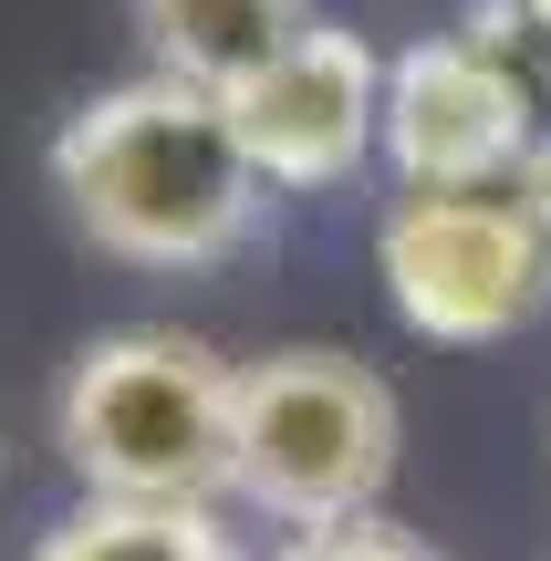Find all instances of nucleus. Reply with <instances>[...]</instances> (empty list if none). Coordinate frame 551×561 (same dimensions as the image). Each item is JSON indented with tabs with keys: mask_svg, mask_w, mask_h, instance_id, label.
<instances>
[{
	"mask_svg": "<svg viewBox=\"0 0 551 561\" xmlns=\"http://www.w3.org/2000/svg\"><path fill=\"white\" fill-rule=\"evenodd\" d=\"M125 32H136L146 73H177V83H250L291 32H312V0H125Z\"/></svg>",
	"mask_w": 551,
	"mask_h": 561,
	"instance_id": "0eeeda50",
	"label": "nucleus"
},
{
	"mask_svg": "<svg viewBox=\"0 0 551 561\" xmlns=\"http://www.w3.org/2000/svg\"><path fill=\"white\" fill-rule=\"evenodd\" d=\"M531 21L520 0H479L458 32H427L386 53V146L395 187H510L541 136V83H531Z\"/></svg>",
	"mask_w": 551,
	"mask_h": 561,
	"instance_id": "20e7f679",
	"label": "nucleus"
},
{
	"mask_svg": "<svg viewBox=\"0 0 551 561\" xmlns=\"http://www.w3.org/2000/svg\"><path fill=\"white\" fill-rule=\"evenodd\" d=\"M219 104H229V125H240V146H250L271 198H323V187L365 178L375 146H386V53L354 21L312 11V32H291Z\"/></svg>",
	"mask_w": 551,
	"mask_h": 561,
	"instance_id": "423d86ee",
	"label": "nucleus"
},
{
	"mask_svg": "<svg viewBox=\"0 0 551 561\" xmlns=\"http://www.w3.org/2000/svg\"><path fill=\"white\" fill-rule=\"evenodd\" d=\"M240 354L177 322H115L73 343L53 385V458L83 500H229Z\"/></svg>",
	"mask_w": 551,
	"mask_h": 561,
	"instance_id": "f03ea898",
	"label": "nucleus"
},
{
	"mask_svg": "<svg viewBox=\"0 0 551 561\" xmlns=\"http://www.w3.org/2000/svg\"><path fill=\"white\" fill-rule=\"evenodd\" d=\"M510 198H520V208H531V229H541V240H551V125H541V136H531V157H520V178H510Z\"/></svg>",
	"mask_w": 551,
	"mask_h": 561,
	"instance_id": "9d476101",
	"label": "nucleus"
},
{
	"mask_svg": "<svg viewBox=\"0 0 551 561\" xmlns=\"http://www.w3.org/2000/svg\"><path fill=\"white\" fill-rule=\"evenodd\" d=\"M53 198L73 240L115 271H219L261 229V167L208 83L125 73L83 94L53 136Z\"/></svg>",
	"mask_w": 551,
	"mask_h": 561,
	"instance_id": "f257e3e1",
	"label": "nucleus"
},
{
	"mask_svg": "<svg viewBox=\"0 0 551 561\" xmlns=\"http://www.w3.org/2000/svg\"><path fill=\"white\" fill-rule=\"evenodd\" d=\"M520 21H531V32L551 42V0H520Z\"/></svg>",
	"mask_w": 551,
	"mask_h": 561,
	"instance_id": "9b49d317",
	"label": "nucleus"
},
{
	"mask_svg": "<svg viewBox=\"0 0 551 561\" xmlns=\"http://www.w3.org/2000/svg\"><path fill=\"white\" fill-rule=\"evenodd\" d=\"M406 468V405L344 343H271L240 364V447H229V510L271 530H323L386 510Z\"/></svg>",
	"mask_w": 551,
	"mask_h": 561,
	"instance_id": "7ed1b4c3",
	"label": "nucleus"
},
{
	"mask_svg": "<svg viewBox=\"0 0 551 561\" xmlns=\"http://www.w3.org/2000/svg\"><path fill=\"white\" fill-rule=\"evenodd\" d=\"M0 458H11V447H0Z\"/></svg>",
	"mask_w": 551,
	"mask_h": 561,
	"instance_id": "f8f14e48",
	"label": "nucleus"
},
{
	"mask_svg": "<svg viewBox=\"0 0 551 561\" xmlns=\"http://www.w3.org/2000/svg\"><path fill=\"white\" fill-rule=\"evenodd\" d=\"M261 561H448L427 541V530L386 520V510H365V520H323V530H282Z\"/></svg>",
	"mask_w": 551,
	"mask_h": 561,
	"instance_id": "1a4fd4ad",
	"label": "nucleus"
},
{
	"mask_svg": "<svg viewBox=\"0 0 551 561\" xmlns=\"http://www.w3.org/2000/svg\"><path fill=\"white\" fill-rule=\"evenodd\" d=\"M375 280L416 343L490 354L541 322L551 240L510 187H395V208L375 219Z\"/></svg>",
	"mask_w": 551,
	"mask_h": 561,
	"instance_id": "39448f33",
	"label": "nucleus"
},
{
	"mask_svg": "<svg viewBox=\"0 0 551 561\" xmlns=\"http://www.w3.org/2000/svg\"><path fill=\"white\" fill-rule=\"evenodd\" d=\"M32 561H250L229 500H83L32 541Z\"/></svg>",
	"mask_w": 551,
	"mask_h": 561,
	"instance_id": "6e6552de",
	"label": "nucleus"
}]
</instances>
